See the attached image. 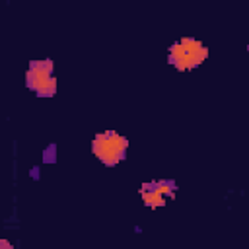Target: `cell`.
<instances>
[{"label":"cell","instance_id":"obj_5","mask_svg":"<svg viewBox=\"0 0 249 249\" xmlns=\"http://www.w3.org/2000/svg\"><path fill=\"white\" fill-rule=\"evenodd\" d=\"M0 245H2V247H8V249H12V243H8L6 239H2V241H0Z\"/></svg>","mask_w":249,"mask_h":249},{"label":"cell","instance_id":"obj_4","mask_svg":"<svg viewBox=\"0 0 249 249\" xmlns=\"http://www.w3.org/2000/svg\"><path fill=\"white\" fill-rule=\"evenodd\" d=\"M177 187L169 179H154L140 185V198L148 208H161L175 198Z\"/></svg>","mask_w":249,"mask_h":249},{"label":"cell","instance_id":"obj_1","mask_svg":"<svg viewBox=\"0 0 249 249\" xmlns=\"http://www.w3.org/2000/svg\"><path fill=\"white\" fill-rule=\"evenodd\" d=\"M208 58V47L195 37L177 39L167 51V62L179 72H191Z\"/></svg>","mask_w":249,"mask_h":249},{"label":"cell","instance_id":"obj_2","mask_svg":"<svg viewBox=\"0 0 249 249\" xmlns=\"http://www.w3.org/2000/svg\"><path fill=\"white\" fill-rule=\"evenodd\" d=\"M91 152L103 165H117L126 158L128 140L126 136L119 134L117 130H103L97 132L91 140Z\"/></svg>","mask_w":249,"mask_h":249},{"label":"cell","instance_id":"obj_3","mask_svg":"<svg viewBox=\"0 0 249 249\" xmlns=\"http://www.w3.org/2000/svg\"><path fill=\"white\" fill-rule=\"evenodd\" d=\"M25 86L39 97H53L56 93V76L53 62L47 60H31L25 70Z\"/></svg>","mask_w":249,"mask_h":249},{"label":"cell","instance_id":"obj_6","mask_svg":"<svg viewBox=\"0 0 249 249\" xmlns=\"http://www.w3.org/2000/svg\"><path fill=\"white\" fill-rule=\"evenodd\" d=\"M247 53H249V45H247Z\"/></svg>","mask_w":249,"mask_h":249}]
</instances>
